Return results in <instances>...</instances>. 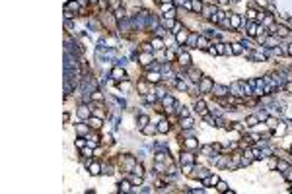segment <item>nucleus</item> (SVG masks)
Instances as JSON below:
<instances>
[{
  "mask_svg": "<svg viewBox=\"0 0 292 194\" xmlns=\"http://www.w3.org/2000/svg\"><path fill=\"white\" fill-rule=\"evenodd\" d=\"M94 115H96V117H99V119H101V117H103V111H94Z\"/></svg>",
  "mask_w": 292,
  "mask_h": 194,
  "instance_id": "obj_46",
  "label": "nucleus"
},
{
  "mask_svg": "<svg viewBox=\"0 0 292 194\" xmlns=\"http://www.w3.org/2000/svg\"><path fill=\"white\" fill-rule=\"evenodd\" d=\"M275 33H277L279 37H286V35L290 33V29H288L286 25H277V31H275Z\"/></svg>",
  "mask_w": 292,
  "mask_h": 194,
  "instance_id": "obj_4",
  "label": "nucleus"
},
{
  "mask_svg": "<svg viewBox=\"0 0 292 194\" xmlns=\"http://www.w3.org/2000/svg\"><path fill=\"white\" fill-rule=\"evenodd\" d=\"M66 10H80V6H78V2H68V4H66Z\"/></svg>",
  "mask_w": 292,
  "mask_h": 194,
  "instance_id": "obj_28",
  "label": "nucleus"
},
{
  "mask_svg": "<svg viewBox=\"0 0 292 194\" xmlns=\"http://www.w3.org/2000/svg\"><path fill=\"white\" fill-rule=\"evenodd\" d=\"M101 97H103V95H101V93H99V91H94V95H92V99H96V101H99V99H101Z\"/></svg>",
  "mask_w": 292,
  "mask_h": 194,
  "instance_id": "obj_42",
  "label": "nucleus"
},
{
  "mask_svg": "<svg viewBox=\"0 0 292 194\" xmlns=\"http://www.w3.org/2000/svg\"><path fill=\"white\" fill-rule=\"evenodd\" d=\"M152 62V54H140V64L148 66Z\"/></svg>",
  "mask_w": 292,
  "mask_h": 194,
  "instance_id": "obj_19",
  "label": "nucleus"
},
{
  "mask_svg": "<svg viewBox=\"0 0 292 194\" xmlns=\"http://www.w3.org/2000/svg\"><path fill=\"white\" fill-rule=\"evenodd\" d=\"M166 58H168V60H173V58H175V54H173L172 51H168V54H166Z\"/></svg>",
  "mask_w": 292,
  "mask_h": 194,
  "instance_id": "obj_43",
  "label": "nucleus"
},
{
  "mask_svg": "<svg viewBox=\"0 0 292 194\" xmlns=\"http://www.w3.org/2000/svg\"><path fill=\"white\" fill-rule=\"evenodd\" d=\"M290 192H292V188H290Z\"/></svg>",
  "mask_w": 292,
  "mask_h": 194,
  "instance_id": "obj_50",
  "label": "nucleus"
},
{
  "mask_svg": "<svg viewBox=\"0 0 292 194\" xmlns=\"http://www.w3.org/2000/svg\"><path fill=\"white\" fill-rule=\"evenodd\" d=\"M265 45H267V47H275V45H277V39H275V37H269V39H265Z\"/></svg>",
  "mask_w": 292,
  "mask_h": 194,
  "instance_id": "obj_33",
  "label": "nucleus"
},
{
  "mask_svg": "<svg viewBox=\"0 0 292 194\" xmlns=\"http://www.w3.org/2000/svg\"><path fill=\"white\" fill-rule=\"evenodd\" d=\"M119 89H123V91H129V89H130V84L127 82V80H123V82H119Z\"/></svg>",
  "mask_w": 292,
  "mask_h": 194,
  "instance_id": "obj_24",
  "label": "nucleus"
},
{
  "mask_svg": "<svg viewBox=\"0 0 292 194\" xmlns=\"http://www.w3.org/2000/svg\"><path fill=\"white\" fill-rule=\"evenodd\" d=\"M146 78H148V82H152V84H158V82H160V74H158V72H150Z\"/></svg>",
  "mask_w": 292,
  "mask_h": 194,
  "instance_id": "obj_10",
  "label": "nucleus"
},
{
  "mask_svg": "<svg viewBox=\"0 0 292 194\" xmlns=\"http://www.w3.org/2000/svg\"><path fill=\"white\" fill-rule=\"evenodd\" d=\"M230 23H232V27H239L241 18H239V16H236V14H232V16H230Z\"/></svg>",
  "mask_w": 292,
  "mask_h": 194,
  "instance_id": "obj_9",
  "label": "nucleus"
},
{
  "mask_svg": "<svg viewBox=\"0 0 292 194\" xmlns=\"http://www.w3.org/2000/svg\"><path fill=\"white\" fill-rule=\"evenodd\" d=\"M216 188L220 190V192H228V184H226V183H222V181H218Z\"/></svg>",
  "mask_w": 292,
  "mask_h": 194,
  "instance_id": "obj_26",
  "label": "nucleus"
},
{
  "mask_svg": "<svg viewBox=\"0 0 292 194\" xmlns=\"http://www.w3.org/2000/svg\"><path fill=\"white\" fill-rule=\"evenodd\" d=\"M132 184H134V186L142 184V177H138V175H136V177H132Z\"/></svg>",
  "mask_w": 292,
  "mask_h": 194,
  "instance_id": "obj_39",
  "label": "nucleus"
},
{
  "mask_svg": "<svg viewBox=\"0 0 292 194\" xmlns=\"http://www.w3.org/2000/svg\"><path fill=\"white\" fill-rule=\"evenodd\" d=\"M185 2H187V0H177V4H185Z\"/></svg>",
  "mask_w": 292,
  "mask_h": 194,
  "instance_id": "obj_48",
  "label": "nucleus"
},
{
  "mask_svg": "<svg viewBox=\"0 0 292 194\" xmlns=\"http://www.w3.org/2000/svg\"><path fill=\"white\" fill-rule=\"evenodd\" d=\"M187 37H189V35H187V31H185V29H183V31H179V33H177V43H185V41H187Z\"/></svg>",
  "mask_w": 292,
  "mask_h": 194,
  "instance_id": "obj_20",
  "label": "nucleus"
},
{
  "mask_svg": "<svg viewBox=\"0 0 292 194\" xmlns=\"http://www.w3.org/2000/svg\"><path fill=\"white\" fill-rule=\"evenodd\" d=\"M181 126H183V128H191V126H193V119H191V117H185V119L181 117Z\"/></svg>",
  "mask_w": 292,
  "mask_h": 194,
  "instance_id": "obj_12",
  "label": "nucleus"
},
{
  "mask_svg": "<svg viewBox=\"0 0 292 194\" xmlns=\"http://www.w3.org/2000/svg\"><path fill=\"white\" fill-rule=\"evenodd\" d=\"M152 47H154V49H162L164 41H162V39H154V41H152Z\"/></svg>",
  "mask_w": 292,
  "mask_h": 194,
  "instance_id": "obj_29",
  "label": "nucleus"
},
{
  "mask_svg": "<svg viewBox=\"0 0 292 194\" xmlns=\"http://www.w3.org/2000/svg\"><path fill=\"white\" fill-rule=\"evenodd\" d=\"M76 146H78V148H84V146H86L84 138H78V140H76Z\"/></svg>",
  "mask_w": 292,
  "mask_h": 194,
  "instance_id": "obj_41",
  "label": "nucleus"
},
{
  "mask_svg": "<svg viewBox=\"0 0 292 194\" xmlns=\"http://www.w3.org/2000/svg\"><path fill=\"white\" fill-rule=\"evenodd\" d=\"M138 122H140V124H148V117H140Z\"/></svg>",
  "mask_w": 292,
  "mask_h": 194,
  "instance_id": "obj_44",
  "label": "nucleus"
},
{
  "mask_svg": "<svg viewBox=\"0 0 292 194\" xmlns=\"http://www.w3.org/2000/svg\"><path fill=\"white\" fill-rule=\"evenodd\" d=\"M212 91H216V95L222 97V95H226L230 89H228V87H224V86H212Z\"/></svg>",
  "mask_w": 292,
  "mask_h": 194,
  "instance_id": "obj_5",
  "label": "nucleus"
},
{
  "mask_svg": "<svg viewBox=\"0 0 292 194\" xmlns=\"http://www.w3.org/2000/svg\"><path fill=\"white\" fill-rule=\"evenodd\" d=\"M82 153H84V157H92V155H94V151L90 150V148H84V151H82Z\"/></svg>",
  "mask_w": 292,
  "mask_h": 194,
  "instance_id": "obj_40",
  "label": "nucleus"
},
{
  "mask_svg": "<svg viewBox=\"0 0 292 194\" xmlns=\"http://www.w3.org/2000/svg\"><path fill=\"white\" fill-rule=\"evenodd\" d=\"M177 60H179V64H183V66H189L191 64V56L187 53H181L179 56H177Z\"/></svg>",
  "mask_w": 292,
  "mask_h": 194,
  "instance_id": "obj_2",
  "label": "nucleus"
},
{
  "mask_svg": "<svg viewBox=\"0 0 292 194\" xmlns=\"http://www.w3.org/2000/svg\"><path fill=\"white\" fill-rule=\"evenodd\" d=\"M162 23L166 25V27H173V25H175V22H173L172 18H162Z\"/></svg>",
  "mask_w": 292,
  "mask_h": 194,
  "instance_id": "obj_25",
  "label": "nucleus"
},
{
  "mask_svg": "<svg viewBox=\"0 0 292 194\" xmlns=\"http://www.w3.org/2000/svg\"><path fill=\"white\" fill-rule=\"evenodd\" d=\"M136 87H138V89H140L142 93H148V86H146V84H144V82H140V84H138V86H136Z\"/></svg>",
  "mask_w": 292,
  "mask_h": 194,
  "instance_id": "obj_37",
  "label": "nucleus"
},
{
  "mask_svg": "<svg viewBox=\"0 0 292 194\" xmlns=\"http://www.w3.org/2000/svg\"><path fill=\"white\" fill-rule=\"evenodd\" d=\"M259 122V117H247V126H255Z\"/></svg>",
  "mask_w": 292,
  "mask_h": 194,
  "instance_id": "obj_27",
  "label": "nucleus"
},
{
  "mask_svg": "<svg viewBox=\"0 0 292 194\" xmlns=\"http://www.w3.org/2000/svg\"><path fill=\"white\" fill-rule=\"evenodd\" d=\"M220 2H228V0H220Z\"/></svg>",
  "mask_w": 292,
  "mask_h": 194,
  "instance_id": "obj_49",
  "label": "nucleus"
},
{
  "mask_svg": "<svg viewBox=\"0 0 292 194\" xmlns=\"http://www.w3.org/2000/svg\"><path fill=\"white\" fill-rule=\"evenodd\" d=\"M286 53H288V54H292V45L288 47V49H286Z\"/></svg>",
  "mask_w": 292,
  "mask_h": 194,
  "instance_id": "obj_47",
  "label": "nucleus"
},
{
  "mask_svg": "<svg viewBox=\"0 0 292 194\" xmlns=\"http://www.w3.org/2000/svg\"><path fill=\"white\" fill-rule=\"evenodd\" d=\"M189 76H191V80H193V82H199V80H201V72H199V70H195V68H191V70H189Z\"/></svg>",
  "mask_w": 292,
  "mask_h": 194,
  "instance_id": "obj_15",
  "label": "nucleus"
},
{
  "mask_svg": "<svg viewBox=\"0 0 292 194\" xmlns=\"http://www.w3.org/2000/svg\"><path fill=\"white\" fill-rule=\"evenodd\" d=\"M241 51H243V49H241V45H238V43L232 45V53H234V54H239Z\"/></svg>",
  "mask_w": 292,
  "mask_h": 194,
  "instance_id": "obj_32",
  "label": "nucleus"
},
{
  "mask_svg": "<svg viewBox=\"0 0 292 194\" xmlns=\"http://www.w3.org/2000/svg\"><path fill=\"white\" fill-rule=\"evenodd\" d=\"M212 89V82L208 80V78H205V80H201V91H210Z\"/></svg>",
  "mask_w": 292,
  "mask_h": 194,
  "instance_id": "obj_3",
  "label": "nucleus"
},
{
  "mask_svg": "<svg viewBox=\"0 0 292 194\" xmlns=\"http://www.w3.org/2000/svg\"><path fill=\"white\" fill-rule=\"evenodd\" d=\"M132 173H134V175H138V177H142V175H144L142 165H134V167H132Z\"/></svg>",
  "mask_w": 292,
  "mask_h": 194,
  "instance_id": "obj_23",
  "label": "nucleus"
},
{
  "mask_svg": "<svg viewBox=\"0 0 292 194\" xmlns=\"http://www.w3.org/2000/svg\"><path fill=\"white\" fill-rule=\"evenodd\" d=\"M76 130H78V134H86L88 126H86V124H78V126H76Z\"/></svg>",
  "mask_w": 292,
  "mask_h": 194,
  "instance_id": "obj_35",
  "label": "nucleus"
},
{
  "mask_svg": "<svg viewBox=\"0 0 292 194\" xmlns=\"http://www.w3.org/2000/svg\"><path fill=\"white\" fill-rule=\"evenodd\" d=\"M111 76H113L117 82H123V80H127V76H125V70H123V68H113Z\"/></svg>",
  "mask_w": 292,
  "mask_h": 194,
  "instance_id": "obj_1",
  "label": "nucleus"
},
{
  "mask_svg": "<svg viewBox=\"0 0 292 194\" xmlns=\"http://www.w3.org/2000/svg\"><path fill=\"white\" fill-rule=\"evenodd\" d=\"M191 8H193L195 12H201L203 10V2H201V0H191Z\"/></svg>",
  "mask_w": 292,
  "mask_h": 194,
  "instance_id": "obj_17",
  "label": "nucleus"
},
{
  "mask_svg": "<svg viewBox=\"0 0 292 194\" xmlns=\"http://www.w3.org/2000/svg\"><path fill=\"white\" fill-rule=\"evenodd\" d=\"M277 167H279L281 171H286V169H288V163H286V161H279V163H277Z\"/></svg>",
  "mask_w": 292,
  "mask_h": 194,
  "instance_id": "obj_36",
  "label": "nucleus"
},
{
  "mask_svg": "<svg viewBox=\"0 0 292 194\" xmlns=\"http://www.w3.org/2000/svg\"><path fill=\"white\" fill-rule=\"evenodd\" d=\"M224 53H226V45L218 43V45H216V54H224Z\"/></svg>",
  "mask_w": 292,
  "mask_h": 194,
  "instance_id": "obj_31",
  "label": "nucleus"
},
{
  "mask_svg": "<svg viewBox=\"0 0 292 194\" xmlns=\"http://www.w3.org/2000/svg\"><path fill=\"white\" fill-rule=\"evenodd\" d=\"M88 165H90V173L92 175H99V169H101L99 163H88Z\"/></svg>",
  "mask_w": 292,
  "mask_h": 194,
  "instance_id": "obj_18",
  "label": "nucleus"
},
{
  "mask_svg": "<svg viewBox=\"0 0 292 194\" xmlns=\"http://www.w3.org/2000/svg\"><path fill=\"white\" fill-rule=\"evenodd\" d=\"M286 132V124H279V128H277V136H282Z\"/></svg>",
  "mask_w": 292,
  "mask_h": 194,
  "instance_id": "obj_34",
  "label": "nucleus"
},
{
  "mask_svg": "<svg viewBox=\"0 0 292 194\" xmlns=\"http://www.w3.org/2000/svg\"><path fill=\"white\" fill-rule=\"evenodd\" d=\"M173 105H175L173 97H164V107H166V111H172Z\"/></svg>",
  "mask_w": 292,
  "mask_h": 194,
  "instance_id": "obj_8",
  "label": "nucleus"
},
{
  "mask_svg": "<svg viewBox=\"0 0 292 194\" xmlns=\"http://www.w3.org/2000/svg\"><path fill=\"white\" fill-rule=\"evenodd\" d=\"M203 184H218V177L216 175H210V177L206 175L205 179H203Z\"/></svg>",
  "mask_w": 292,
  "mask_h": 194,
  "instance_id": "obj_7",
  "label": "nucleus"
},
{
  "mask_svg": "<svg viewBox=\"0 0 292 194\" xmlns=\"http://www.w3.org/2000/svg\"><path fill=\"white\" fill-rule=\"evenodd\" d=\"M168 130H170V124H168L166 120H162L160 126H158V132H168Z\"/></svg>",
  "mask_w": 292,
  "mask_h": 194,
  "instance_id": "obj_22",
  "label": "nucleus"
},
{
  "mask_svg": "<svg viewBox=\"0 0 292 194\" xmlns=\"http://www.w3.org/2000/svg\"><path fill=\"white\" fill-rule=\"evenodd\" d=\"M88 115H90V111H88V107H84V105H82V107L78 109V117H80L82 120H84V119H88Z\"/></svg>",
  "mask_w": 292,
  "mask_h": 194,
  "instance_id": "obj_11",
  "label": "nucleus"
},
{
  "mask_svg": "<svg viewBox=\"0 0 292 194\" xmlns=\"http://www.w3.org/2000/svg\"><path fill=\"white\" fill-rule=\"evenodd\" d=\"M197 111H199V113H205V111H206V109H205V103H203V101H197Z\"/></svg>",
  "mask_w": 292,
  "mask_h": 194,
  "instance_id": "obj_38",
  "label": "nucleus"
},
{
  "mask_svg": "<svg viewBox=\"0 0 292 194\" xmlns=\"http://www.w3.org/2000/svg\"><path fill=\"white\" fill-rule=\"evenodd\" d=\"M197 47H199V49H206V47H208V39H206V37H199V39H197Z\"/></svg>",
  "mask_w": 292,
  "mask_h": 194,
  "instance_id": "obj_13",
  "label": "nucleus"
},
{
  "mask_svg": "<svg viewBox=\"0 0 292 194\" xmlns=\"http://www.w3.org/2000/svg\"><path fill=\"white\" fill-rule=\"evenodd\" d=\"M183 146L187 148V150H195L199 144H197V140H195V138H187V140L183 142Z\"/></svg>",
  "mask_w": 292,
  "mask_h": 194,
  "instance_id": "obj_6",
  "label": "nucleus"
},
{
  "mask_svg": "<svg viewBox=\"0 0 292 194\" xmlns=\"http://www.w3.org/2000/svg\"><path fill=\"white\" fill-rule=\"evenodd\" d=\"M90 126H92V128H99V126H101V119H99V117H92V119H90Z\"/></svg>",
  "mask_w": 292,
  "mask_h": 194,
  "instance_id": "obj_14",
  "label": "nucleus"
},
{
  "mask_svg": "<svg viewBox=\"0 0 292 194\" xmlns=\"http://www.w3.org/2000/svg\"><path fill=\"white\" fill-rule=\"evenodd\" d=\"M156 130H158V128H156V126H150V124H144V126H142V132H144V134H148V136H152Z\"/></svg>",
  "mask_w": 292,
  "mask_h": 194,
  "instance_id": "obj_16",
  "label": "nucleus"
},
{
  "mask_svg": "<svg viewBox=\"0 0 292 194\" xmlns=\"http://www.w3.org/2000/svg\"><path fill=\"white\" fill-rule=\"evenodd\" d=\"M181 163H193V157H191V153H185V155H181Z\"/></svg>",
  "mask_w": 292,
  "mask_h": 194,
  "instance_id": "obj_30",
  "label": "nucleus"
},
{
  "mask_svg": "<svg viewBox=\"0 0 292 194\" xmlns=\"http://www.w3.org/2000/svg\"><path fill=\"white\" fill-rule=\"evenodd\" d=\"M257 14H255V10H247V18H255Z\"/></svg>",
  "mask_w": 292,
  "mask_h": 194,
  "instance_id": "obj_45",
  "label": "nucleus"
},
{
  "mask_svg": "<svg viewBox=\"0 0 292 194\" xmlns=\"http://www.w3.org/2000/svg\"><path fill=\"white\" fill-rule=\"evenodd\" d=\"M121 190H123V192H130V190H132L129 181H123V183H121Z\"/></svg>",
  "mask_w": 292,
  "mask_h": 194,
  "instance_id": "obj_21",
  "label": "nucleus"
}]
</instances>
